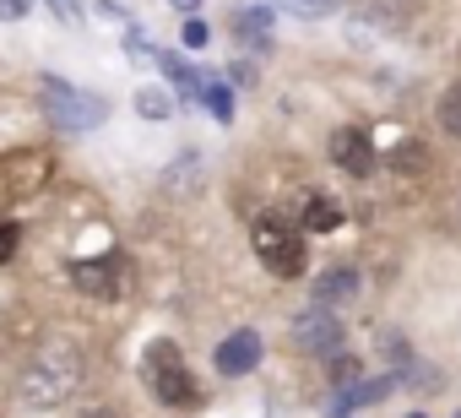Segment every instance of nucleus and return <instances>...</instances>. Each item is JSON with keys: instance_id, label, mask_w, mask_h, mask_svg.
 <instances>
[{"instance_id": "1", "label": "nucleus", "mask_w": 461, "mask_h": 418, "mask_svg": "<svg viewBox=\"0 0 461 418\" xmlns=\"http://www.w3.org/2000/svg\"><path fill=\"white\" fill-rule=\"evenodd\" d=\"M77 386H82V348H77V342H44L39 359H33V364L23 369V380H17V402L33 407V413H50V407H60Z\"/></svg>"}, {"instance_id": "2", "label": "nucleus", "mask_w": 461, "mask_h": 418, "mask_svg": "<svg viewBox=\"0 0 461 418\" xmlns=\"http://www.w3.org/2000/svg\"><path fill=\"white\" fill-rule=\"evenodd\" d=\"M141 386L163 402V407H201V386H195V375H190V364L179 359V348L168 342V337H158V342H147L141 348Z\"/></svg>"}, {"instance_id": "3", "label": "nucleus", "mask_w": 461, "mask_h": 418, "mask_svg": "<svg viewBox=\"0 0 461 418\" xmlns=\"http://www.w3.org/2000/svg\"><path fill=\"white\" fill-rule=\"evenodd\" d=\"M250 245H256V256L267 261V272H277V277H304L310 250H304V234H299L294 223L261 218V223L250 229Z\"/></svg>"}, {"instance_id": "4", "label": "nucleus", "mask_w": 461, "mask_h": 418, "mask_svg": "<svg viewBox=\"0 0 461 418\" xmlns=\"http://www.w3.org/2000/svg\"><path fill=\"white\" fill-rule=\"evenodd\" d=\"M44 114H50V125L55 131H93V125H104V114H109V104L104 98H93V93H82V87H66V82H44Z\"/></svg>"}, {"instance_id": "5", "label": "nucleus", "mask_w": 461, "mask_h": 418, "mask_svg": "<svg viewBox=\"0 0 461 418\" xmlns=\"http://www.w3.org/2000/svg\"><path fill=\"white\" fill-rule=\"evenodd\" d=\"M71 283H77L87 299L114 304V299H125V294H131V261H125L120 250L93 256V261H77V267H71Z\"/></svg>"}, {"instance_id": "6", "label": "nucleus", "mask_w": 461, "mask_h": 418, "mask_svg": "<svg viewBox=\"0 0 461 418\" xmlns=\"http://www.w3.org/2000/svg\"><path fill=\"white\" fill-rule=\"evenodd\" d=\"M294 342H299L304 353H315V359H337V353H342V321L331 315V304H310V310H299V321H294Z\"/></svg>"}, {"instance_id": "7", "label": "nucleus", "mask_w": 461, "mask_h": 418, "mask_svg": "<svg viewBox=\"0 0 461 418\" xmlns=\"http://www.w3.org/2000/svg\"><path fill=\"white\" fill-rule=\"evenodd\" d=\"M331 163H337L342 174H353V179H369V174H375V141H369L358 125H342V131L331 136Z\"/></svg>"}, {"instance_id": "8", "label": "nucleus", "mask_w": 461, "mask_h": 418, "mask_svg": "<svg viewBox=\"0 0 461 418\" xmlns=\"http://www.w3.org/2000/svg\"><path fill=\"white\" fill-rule=\"evenodd\" d=\"M212 364H217V375H228V380H234V375H250L256 364H261V332H234V337H222L217 342V353H212Z\"/></svg>"}, {"instance_id": "9", "label": "nucleus", "mask_w": 461, "mask_h": 418, "mask_svg": "<svg viewBox=\"0 0 461 418\" xmlns=\"http://www.w3.org/2000/svg\"><path fill=\"white\" fill-rule=\"evenodd\" d=\"M310 294H315V304H348V299L358 294V272H353V267H326Z\"/></svg>"}, {"instance_id": "10", "label": "nucleus", "mask_w": 461, "mask_h": 418, "mask_svg": "<svg viewBox=\"0 0 461 418\" xmlns=\"http://www.w3.org/2000/svg\"><path fill=\"white\" fill-rule=\"evenodd\" d=\"M391 386H396L391 375H380V380H353V386H342V391H337V402H331V418H348L353 407H369V402H380V396H385Z\"/></svg>"}, {"instance_id": "11", "label": "nucleus", "mask_w": 461, "mask_h": 418, "mask_svg": "<svg viewBox=\"0 0 461 418\" xmlns=\"http://www.w3.org/2000/svg\"><path fill=\"white\" fill-rule=\"evenodd\" d=\"M234 33H240V44L267 50V44H272V12H267V6H240V12H234Z\"/></svg>"}, {"instance_id": "12", "label": "nucleus", "mask_w": 461, "mask_h": 418, "mask_svg": "<svg viewBox=\"0 0 461 418\" xmlns=\"http://www.w3.org/2000/svg\"><path fill=\"white\" fill-rule=\"evenodd\" d=\"M299 229H310V234H337V229H342V206H337L331 195H310L304 213H299Z\"/></svg>"}, {"instance_id": "13", "label": "nucleus", "mask_w": 461, "mask_h": 418, "mask_svg": "<svg viewBox=\"0 0 461 418\" xmlns=\"http://www.w3.org/2000/svg\"><path fill=\"white\" fill-rule=\"evenodd\" d=\"M158 66L168 71V82L179 87V98H201V87H206V82H201V77H195V71H190L179 55H163V50H158Z\"/></svg>"}, {"instance_id": "14", "label": "nucleus", "mask_w": 461, "mask_h": 418, "mask_svg": "<svg viewBox=\"0 0 461 418\" xmlns=\"http://www.w3.org/2000/svg\"><path fill=\"white\" fill-rule=\"evenodd\" d=\"M272 6H283V12H294V17H331V12L348 6V0H272Z\"/></svg>"}, {"instance_id": "15", "label": "nucleus", "mask_w": 461, "mask_h": 418, "mask_svg": "<svg viewBox=\"0 0 461 418\" xmlns=\"http://www.w3.org/2000/svg\"><path fill=\"white\" fill-rule=\"evenodd\" d=\"M136 114H147V120H168V114H174V98L158 93V87H141V93H136Z\"/></svg>"}, {"instance_id": "16", "label": "nucleus", "mask_w": 461, "mask_h": 418, "mask_svg": "<svg viewBox=\"0 0 461 418\" xmlns=\"http://www.w3.org/2000/svg\"><path fill=\"white\" fill-rule=\"evenodd\" d=\"M201 98H206V109H212V114H217L222 125L234 120V93H228L222 82H206V87H201Z\"/></svg>"}, {"instance_id": "17", "label": "nucleus", "mask_w": 461, "mask_h": 418, "mask_svg": "<svg viewBox=\"0 0 461 418\" xmlns=\"http://www.w3.org/2000/svg\"><path fill=\"white\" fill-rule=\"evenodd\" d=\"M439 131H450V136H461V82L439 98Z\"/></svg>"}, {"instance_id": "18", "label": "nucleus", "mask_w": 461, "mask_h": 418, "mask_svg": "<svg viewBox=\"0 0 461 418\" xmlns=\"http://www.w3.org/2000/svg\"><path fill=\"white\" fill-rule=\"evenodd\" d=\"M17 240H23V234H17V223H0V267L17 256Z\"/></svg>"}, {"instance_id": "19", "label": "nucleus", "mask_w": 461, "mask_h": 418, "mask_svg": "<svg viewBox=\"0 0 461 418\" xmlns=\"http://www.w3.org/2000/svg\"><path fill=\"white\" fill-rule=\"evenodd\" d=\"M185 44H190V50H201V44H206V23H195V17H190V23H185Z\"/></svg>"}, {"instance_id": "20", "label": "nucleus", "mask_w": 461, "mask_h": 418, "mask_svg": "<svg viewBox=\"0 0 461 418\" xmlns=\"http://www.w3.org/2000/svg\"><path fill=\"white\" fill-rule=\"evenodd\" d=\"M28 12V0H0V23H12V17H23Z\"/></svg>"}, {"instance_id": "21", "label": "nucleus", "mask_w": 461, "mask_h": 418, "mask_svg": "<svg viewBox=\"0 0 461 418\" xmlns=\"http://www.w3.org/2000/svg\"><path fill=\"white\" fill-rule=\"evenodd\" d=\"M82 418H125V413H114V407H87Z\"/></svg>"}, {"instance_id": "22", "label": "nucleus", "mask_w": 461, "mask_h": 418, "mask_svg": "<svg viewBox=\"0 0 461 418\" xmlns=\"http://www.w3.org/2000/svg\"><path fill=\"white\" fill-rule=\"evenodd\" d=\"M71 6H77V0H55V17H71Z\"/></svg>"}, {"instance_id": "23", "label": "nucleus", "mask_w": 461, "mask_h": 418, "mask_svg": "<svg viewBox=\"0 0 461 418\" xmlns=\"http://www.w3.org/2000/svg\"><path fill=\"white\" fill-rule=\"evenodd\" d=\"M174 6H179V12H201V0H174Z\"/></svg>"}, {"instance_id": "24", "label": "nucleus", "mask_w": 461, "mask_h": 418, "mask_svg": "<svg viewBox=\"0 0 461 418\" xmlns=\"http://www.w3.org/2000/svg\"><path fill=\"white\" fill-rule=\"evenodd\" d=\"M412 418H423V413H412Z\"/></svg>"}]
</instances>
